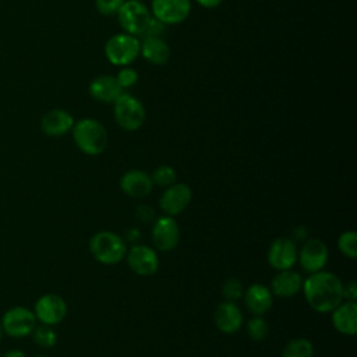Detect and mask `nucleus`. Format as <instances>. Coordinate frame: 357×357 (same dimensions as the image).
Here are the masks:
<instances>
[{
  "label": "nucleus",
  "instance_id": "24",
  "mask_svg": "<svg viewBox=\"0 0 357 357\" xmlns=\"http://www.w3.org/2000/svg\"><path fill=\"white\" fill-rule=\"evenodd\" d=\"M31 335L33 337L35 344L39 346L40 349H50L57 342V333L53 331L50 325H36Z\"/></svg>",
  "mask_w": 357,
  "mask_h": 357
},
{
  "label": "nucleus",
  "instance_id": "34",
  "mask_svg": "<svg viewBox=\"0 0 357 357\" xmlns=\"http://www.w3.org/2000/svg\"><path fill=\"white\" fill-rule=\"evenodd\" d=\"M139 237H141V233H139V230L138 229H128L127 231H126V238L128 240V241H138L139 240Z\"/></svg>",
  "mask_w": 357,
  "mask_h": 357
},
{
  "label": "nucleus",
  "instance_id": "1",
  "mask_svg": "<svg viewBox=\"0 0 357 357\" xmlns=\"http://www.w3.org/2000/svg\"><path fill=\"white\" fill-rule=\"evenodd\" d=\"M301 290L310 307L318 312H331L343 301V283L332 272L311 273L303 282Z\"/></svg>",
  "mask_w": 357,
  "mask_h": 357
},
{
  "label": "nucleus",
  "instance_id": "28",
  "mask_svg": "<svg viewBox=\"0 0 357 357\" xmlns=\"http://www.w3.org/2000/svg\"><path fill=\"white\" fill-rule=\"evenodd\" d=\"M243 291H244V289H243L241 282L234 278L227 279L222 286V293H223L226 301L234 303L236 300H238L243 296Z\"/></svg>",
  "mask_w": 357,
  "mask_h": 357
},
{
  "label": "nucleus",
  "instance_id": "4",
  "mask_svg": "<svg viewBox=\"0 0 357 357\" xmlns=\"http://www.w3.org/2000/svg\"><path fill=\"white\" fill-rule=\"evenodd\" d=\"M114 119L126 131H135L145 123V107L139 99L130 93H121L114 102Z\"/></svg>",
  "mask_w": 357,
  "mask_h": 357
},
{
  "label": "nucleus",
  "instance_id": "38",
  "mask_svg": "<svg viewBox=\"0 0 357 357\" xmlns=\"http://www.w3.org/2000/svg\"><path fill=\"white\" fill-rule=\"evenodd\" d=\"M3 328H1V324H0V342H1V337H3Z\"/></svg>",
  "mask_w": 357,
  "mask_h": 357
},
{
  "label": "nucleus",
  "instance_id": "29",
  "mask_svg": "<svg viewBox=\"0 0 357 357\" xmlns=\"http://www.w3.org/2000/svg\"><path fill=\"white\" fill-rule=\"evenodd\" d=\"M124 0H95L96 10L103 15H113L117 14Z\"/></svg>",
  "mask_w": 357,
  "mask_h": 357
},
{
  "label": "nucleus",
  "instance_id": "21",
  "mask_svg": "<svg viewBox=\"0 0 357 357\" xmlns=\"http://www.w3.org/2000/svg\"><path fill=\"white\" fill-rule=\"evenodd\" d=\"M303 282L304 279L301 275L294 271H279V273L272 279L271 289L272 293L279 297H293L301 290Z\"/></svg>",
  "mask_w": 357,
  "mask_h": 357
},
{
  "label": "nucleus",
  "instance_id": "39",
  "mask_svg": "<svg viewBox=\"0 0 357 357\" xmlns=\"http://www.w3.org/2000/svg\"><path fill=\"white\" fill-rule=\"evenodd\" d=\"M35 357H49V356H35Z\"/></svg>",
  "mask_w": 357,
  "mask_h": 357
},
{
  "label": "nucleus",
  "instance_id": "6",
  "mask_svg": "<svg viewBox=\"0 0 357 357\" xmlns=\"http://www.w3.org/2000/svg\"><path fill=\"white\" fill-rule=\"evenodd\" d=\"M120 26L130 35H142L152 18L149 8L139 0H124L117 11Z\"/></svg>",
  "mask_w": 357,
  "mask_h": 357
},
{
  "label": "nucleus",
  "instance_id": "27",
  "mask_svg": "<svg viewBox=\"0 0 357 357\" xmlns=\"http://www.w3.org/2000/svg\"><path fill=\"white\" fill-rule=\"evenodd\" d=\"M151 178L159 187H169L176 183V170L172 166H159L153 170Z\"/></svg>",
  "mask_w": 357,
  "mask_h": 357
},
{
  "label": "nucleus",
  "instance_id": "35",
  "mask_svg": "<svg viewBox=\"0 0 357 357\" xmlns=\"http://www.w3.org/2000/svg\"><path fill=\"white\" fill-rule=\"evenodd\" d=\"M1 357H26V354L21 349H10Z\"/></svg>",
  "mask_w": 357,
  "mask_h": 357
},
{
  "label": "nucleus",
  "instance_id": "16",
  "mask_svg": "<svg viewBox=\"0 0 357 357\" xmlns=\"http://www.w3.org/2000/svg\"><path fill=\"white\" fill-rule=\"evenodd\" d=\"M153 183L149 174L142 170H128L120 178V188L131 198H144L152 191Z\"/></svg>",
  "mask_w": 357,
  "mask_h": 357
},
{
  "label": "nucleus",
  "instance_id": "9",
  "mask_svg": "<svg viewBox=\"0 0 357 357\" xmlns=\"http://www.w3.org/2000/svg\"><path fill=\"white\" fill-rule=\"evenodd\" d=\"M297 261L308 273H315L324 269L328 262V247L319 238L305 240L297 254Z\"/></svg>",
  "mask_w": 357,
  "mask_h": 357
},
{
  "label": "nucleus",
  "instance_id": "19",
  "mask_svg": "<svg viewBox=\"0 0 357 357\" xmlns=\"http://www.w3.org/2000/svg\"><path fill=\"white\" fill-rule=\"evenodd\" d=\"M89 93L93 99L103 103H113L121 93L123 88L113 75H99L89 84Z\"/></svg>",
  "mask_w": 357,
  "mask_h": 357
},
{
  "label": "nucleus",
  "instance_id": "3",
  "mask_svg": "<svg viewBox=\"0 0 357 357\" xmlns=\"http://www.w3.org/2000/svg\"><path fill=\"white\" fill-rule=\"evenodd\" d=\"M89 250L93 258L103 265H116L127 254V247L123 237L107 230L92 236Z\"/></svg>",
  "mask_w": 357,
  "mask_h": 357
},
{
  "label": "nucleus",
  "instance_id": "41",
  "mask_svg": "<svg viewBox=\"0 0 357 357\" xmlns=\"http://www.w3.org/2000/svg\"><path fill=\"white\" fill-rule=\"evenodd\" d=\"M139 1H141V0H139Z\"/></svg>",
  "mask_w": 357,
  "mask_h": 357
},
{
  "label": "nucleus",
  "instance_id": "25",
  "mask_svg": "<svg viewBox=\"0 0 357 357\" xmlns=\"http://www.w3.org/2000/svg\"><path fill=\"white\" fill-rule=\"evenodd\" d=\"M247 332H248V336L252 340L261 342V340H264L268 336L269 325H268V322L262 317L255 315L254 318H251L247 322Z\"/></svg>",
  "mask_w": 357,
  "mask_h": 357
},
{
  "label": "nucleus",
  "instance_id": "40",
  "mask_svg": "<svg viewBox=\"0 0 357 357\" xmlns=\"http://www.w3.org/2000/svg\"><path fill=\"white\" fill-rule=\"evenodd\" d=\"M0 357H1V354H0Z\"/></svg>",
  "mask_w": 357,
  "mask_h": 357
},
{
  "label": "nucleus",
  "instance_id": "36",
  "mask_svg": "<svg viewBox=\"0 0 357 357\" xmlns=\"http://www.w3.org/2000/svg\"><path fill=\"white\" fill-rule=\"evenodd\" d=\"M198 4H201L202 7H206V8H213V7H218L223 0H195Z\"/></svg>",
  "mask_w": 357,
  "mask_h": 357
},
{
  "label": "nucleus",
  "instance_id": "17",
  "mask_svg": "<svg viewBox=\"0 0 357 357\" xmlns=\"http://www.w3.org/2000/svg\"><path fill=\"white\" fill-rule=\"evenodd\" d=\"M213 321L220 332L234 333L243 325V312L233 301H223L216 307Z\"/></svg>",
  "mask_w": 357,
  "mask_h": 357
},
{
  "label": "nucleus",
  "instance_id": "32",
  "mask_svg": "<svg viewBox=\"0 0 357 357\" xmlns=\"http://www.w3.org/2000/svg\"><path fill=\"white\" fill-rule=\"evenodd\" d=\"M343 298H346V301H356V298H357V284H356L354 280H351L346 286H343Z\"/></svg>",
  "mask_w": 357,
  "mask_h": 357
},
{
  "label": "nucleus",
  "instance_id": "26",
  "mask_svg": "<svg viewBox=\"0 0 357 357\" xmlns=\"http://www.w3.org/2000/svg\"><path fill=\"white\" fill-rule=\"evenodd\" d=\"M340 252L349 258L357 257V234L354 231H344L337 240Z\"/></svg>",
  "mask_w": 357,
  "mask_h": 357
},
{
  "label": "nucleus",
  "instance_id": "37",
  "mask_svg": "<svg viewBox=\"0 0 357 357\" xmlns=\"http://www.w3.org/2000/svg\"><path fill=\"white\" fill-rule=\"evenodd\" d=\"M305 237H307V230H305V227H296L294 229V240H305Z\"/></svg>",
  "mask_w": 357,
  "mask_h": 357
},
{
  "label": "nucleus",
  "instance_id": "33",
  "mask_svg": "<svg viewBox=\"0 0 357 357\" xmlns=\"http://www.w3.org/2000/svg\"><path fill=\"white\" fill-rule=\"evenodd\" d=\"M137 215H138V218H139L141 220L148 222V220H151L152 216H153V209H152L149 205H139V208H138V211H137Z\"/></svg>",
  "mask_w": 357,
  "mask_h": 357
},
{
  "label": "nucleus",
  "instance_id": "5",
  "mask_svg": "<svg viewBox=\"0 0 357 357\" xmlns=\"http://www.w3.org/2000/svg\"><path fill=\"white\" fill-rule=\"evenodd\" d=\"M106 59L114 66H128L139 56V40L130 33H117L105 45Z\"/></svg>",
  "mask_w": 357,
  "mask_h": 357
},
{
  "label": "nucleus",
  "instance_id": "12",
  "mask_svg": "<svg viewBox=\"0 0 357 357\" xmlns=\"http://www.w3.org/2000/svg\"><path fill=\"white\" fill-rule=\"evenodd\" d=\"M298 250L294 240L289 237H279L273 240L268 250V262L278 271L290 269L297 262Z\"/></svg>",
  "mask_w": 357,
  "mask_h": 357
},
{
  "label": "nucleus",
  "instance_id": "15",
  "mask_svg": "<svg viewBox=\"0 0 357 357\" xmlns=\"http://www.w3.org/2000/svg\"><path fill=\"white\" fill-rule=\"evenodd\" d=\"M74 117L63 109H53L43 114L40 130L49 137H61L73 130Z\"/></svg>",
  "mask_w": 357,
  "mask_h": 357
},
{
  "label": "nucleus",
  "instance_id": "20",
  "mask_svg": "<svg viewBox=\"0 0 357 357\" xmlns=\"http://www.w3.org/2000/svg\"><path fill=\"white\" fill-rule=\"evenodd\" d=\"M244 303L248 311H251L254 315H262L269 311L273 304L272 291L261 283H254L247 289Z\"/></svg>",
  "mask_w": 357,
  "mask_h": 357
},
{
  "label": "nucleus",
  "instance_id": "2",
  "mask_svg": "<svg viewBox=\"0 0 357 357\" xmlns=\"http://www.w3.org/2000/svg\"><path fill=\"white\" fill-rule=\"evenodd\" d=\"M73 138L77 148L85 155H99L107 145V131L95 119H81L73 126Z\"/></svg>",
  "mask_w": 357,
  "mask_h": 357
},
{
  "label": "nucleus",
  "instance_id": "10",
  "mask_svg": "<svg viewBox=\"0 0 357 357\" xmlns=\"http://www.w3.org/2000/svg\"><path fill=\"white\" fill-rule=\"evenodd\" d=\"M191 11L190 0H152V17L165 25L183 22Z\"/></svg>",
  "mask_w": 357,
  "mask_h": 357
},
{
  "label": "nucleus",
  "instance_id": "14",
  "mask_svg": "<svg viewBox=\"0 0 357 357\" xmlns=\"http://www.w3.org/2000/svg\"><path fill=\"white\" fill-rule=\"evenodd\" d=\"M192 198L191 188L184 183H174L166 187V191L162 194L159 205L162 211L169 215L174 216L181 213Z\"/></svg>",
  "mask_w": 357,
  "mask_h": 357
},
{
  "label": "nucleus",
  "instance_id": "8",
  "mask_svg": "<svg viewBox=\"0 0 357 357\" xmlns=\"http://www.w3.org/2000/svg\"><path fill=\"white\" fill-rule=\"evenodd\" d=\"M32 311L36 317V321H39L43 325L53 326L60 324L66 318L67 303L61 296L47 293L36 300Z\"/></svg>",
  "mask_w": 357,
  "mask_h": 357
},
{
  "label": "nucleus",
  "instance_id": "31",
  "mask_svg": "<svg viewBox=\"0 0 357 357\" xmlns=\"http://www.w3.org/2000/svg\"><path fill=\"white\" fill-rule=\"evenodd\" d=\"M163 31H165V24L156 20L155 17H152L142 36H162Z\"/></svg>",
  "mask_w": 357,
  "mask_h": 357
},
{
  "label": "nucleus",
  "instance_id": "7",
  "mask_svg": "<svg viewBox=\"0 0 357 357\" xmlns=\"http://www.w3.org/2000/svg\"><path fill=\"white\" fill-rule=\"evenodd\" d=\"M36 317L32 310L24 305H15L8 308L1 317L3 333L10 337H25L32 333L36 326Z\"/></svg>",
  "mask_w": 357,
  "mask_h": 357
},
{
  "label": "nucleus",
  "instance_id": "13",
  "mask_svg": "<svg viewBox=\"0 0 357 357\" xmlns=\"http://www.w3.org/2000/svg\"><path fill=\"white\" fill-rule=\"evenodd\" d=\"M127 262L131 271L141 276L153 275L159 268V257L156 251L144 244L132 245L127 251Z\"/></svg>",
  "mask_w": 357,
  "mask_h": 357
},
{
  "label": "nucleus",
  "instance_id": "18",
  "mask_svg": "<svg viewBox=\"0 0 357 357\" xmlns=\"http://www.w3.org/2000/svg\"><path fill=\"white\" fill-rule=\"evenodd\" d=\"M332 312V325L343 335H354L357 331V304L356 301L340 303Z\"/></svg>",
  "mask_w": 357,
  "mask_h": 357
},
{
  "label": "nucleus",
  "instance_id": "30",
  "mask_svg": "<svg viewBox=\"0 0 357 357\" xmlns=\"http://www.w3.org/2000/svg\"><path fill=\"white\" fill-rule=\"evenodd\" d=\"M116 79H117V82L120 84L121 88H130L138 81V73L134 68L124 67L119 71Z\"/></svg>",
  "mask_w": 357,
  "mask_h": 357
},
{
  "label": "nucleus",
  "instance_id": "23",
  "mask_svg": "<svg viewBox=\"0 0 357 357\" xmlns=\"http://www.w3.org/2000/svg\"><path fill=\"white\" fill-rule=\"evenodd\" d=\"M312 356H314V346L305 337H297L290 340L282 351V357H312Z\"/></svg>",
  "mask_w": 357,
  "mask_h": 357
},
{
  "label": "nucleus",
  "instance_id": "22",
  "mask_svg": "<svg viewBox=\"0 0 357 357\" xmlns=\"http://www.w3.org/2000/svg\"><path fill=\"white\" fill-rule=\"evenodd\" d=\"M139 53L152 64H165L170 57V47L162 36H144L139 42Z\"/></svg>",
  "mask_w": 357,
  "mask_h": 357
},
{
  "label": "nucleus",
  "instance_id": "11",
  "mask_svg": "<svg viewBox=\"0 0 357 357\" xmlns=\"http://www.w3.org/2000/svg\"><path fill=\"white\" fill-rule=\"evenodd\" d=\"M180 240V230L177 222L166 215L155 220L152 227V241L156 250L167 252L177 247Z\"/></svg>",
  "mask_w": 357,
  "mask_h": 357
}]
</instances>
